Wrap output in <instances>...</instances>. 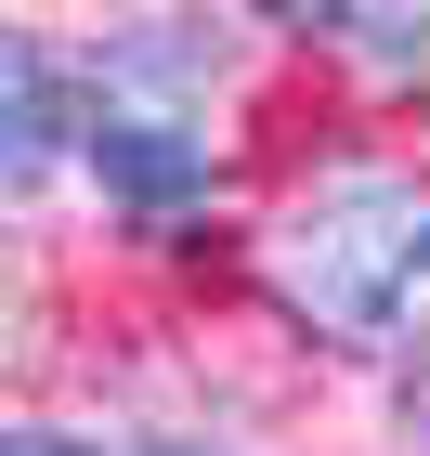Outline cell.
<instances>
[{
  "label": "cell",
  "instance_id": "6da1fadb",
  "mask_svg": "<svg viewBox=\"0 0 430 456\" xmlns=\"http://www.w3.org/2000/svg\"><path fill=\"white\" fill-rule=\"evenodd\" d=\"M287 287L353 352H430V196L418 183H326L287 222Z\"/></svg>",
  "mask_w": 430,
  "mask_h": 456
},
{
  "label": "cell",
  "instance_id": "7a4b0ae2",
  "mask_svg": "<svg viewBox=\"0 0 430 456\" xmlns=\"http://www.w3.org/2000/svg\"><path fill=\"white\" fill-rule=\"evenodd\" d=\"M92 170H105L118 196H131V209H157V196H196V183H209V143H183V131H143V118H105Z\"/></svg>",
  "mask_w": 430,
  "mask_h": 456
},
{
  "label": "cell",
  "instance_id": "3957f363",
  "mask_svg": "<svg viewBox=\"0 0 430 456\" xmlns=\"http://www.w3.org/2000/svg\"><path fill=\"white\" fill-rule=\"evenodd\" d=\"M0 143H13V170H39V157H53V78H39L27 39L0 53Z\"/></svg>",
  "mask_w": 430,
  "mask_h": 456
},
{
  "label": "cell",
  "instance_id": "277c9868",
  "mask_svg": "<svg viewBox=\"0 0 430 456\" xmlns=\"http://www.w3.org/2000/svg\"><path fill=\"white\" fill-rule=\"evenodd\" d=\"M0 456H92V444H66V430H13Z\"/></svg>",
  "mask_w": 430,
  "mask_h": 456
},
{
  "label": "cell",
  "instance_id": "5b68a950",
  "mask_svg": "<svg viewBox=\"0 0 430 456\" xmlns=\"http://www.w3.org/2000/svg\"><path fill=\"white\" fill-rule=\"evenodd\" d=\"M183 456H209V444H183Z\"/></svg>",
  "mask_w": 430,
  "mask_h": 456
}]
</instances>
